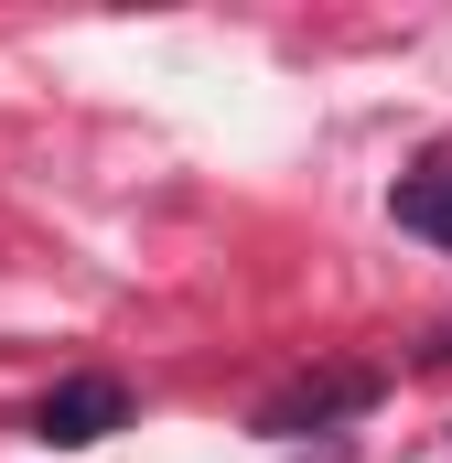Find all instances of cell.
Instances as JSON below:
<instances>
[{"label":"cell","instance_id":"cell-2","mask_svg":"<svg viewBox=\"0 0 452 463\" xmlns=\"http://www.w3.org/2000/svg\"><path fill=\"white\" fill-rule=\"evenodd\" d=\"M118 420H129V388H118V377H65V388L43 399V420H33V431H43L54 453H87V442H108Z\"/></svg>","mask_w":452,"mask_h":463},{"label":"cell","instance_id":"cell-1","mask_svg":"<svg viewBox=\"0 0 452 463\" xmlns=\"http://www.w3.org/2000/svg\"><path fill=\"white\" fill-rule=\"evenodd\" d=\"M366 399H377L366 366H324V377H291V388L259 410V431H269V442H302V431H324V420H355Z\"/></svg>","mask_w":452,"mask_h":463},{"label":"cell","instance_id":"cell-3","mask_svg":"<svg viewBox=\"0 0 452 463\" xmlns=\"http://www.w3.org/2000/svg\"><path fill=\"white\" fill-rule=\"evenodd\" d=\"M388 216H399L410 237H431V248L452 259V162H420V173L388 194Z\"/></svg>","mask_w":452,"mask_h":463}]
</instances>
